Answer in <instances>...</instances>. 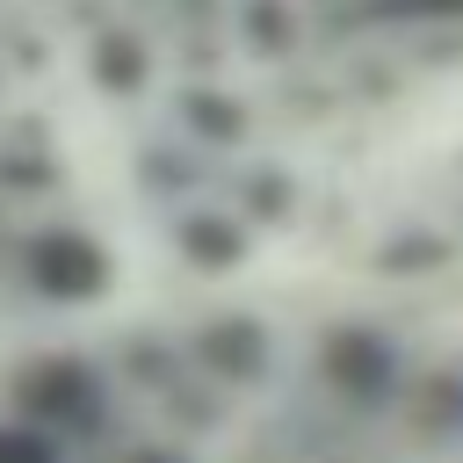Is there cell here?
<instances>
[{
	"instance_id": "6da1fadb",
	"label": "cell",
	"mask_w": 463,
	"mask_h": 463,
	"mask_svg": "<svg viewBox=\"0 0 463 463\" xmlns=\"http://www.w3.org/2000/svg\"><path fill=\"white\" fill-rule=\"evenodd\" d=\"M14 412L51 427L58 441H101L109 427V383L87 354H29L14 369Z\"/></svg>"
},
{
	"instance_id": "7a4b0ae2",
	"label": "cell",
	"mask_w": 463,
	"mask_h": 463,
	"mask_svg": "<svg viewBox=\"0 0 463 463\" xmlns=\"http://www.w3.org/2000/svg\"><path fill=\"white\" fill-rule=\"evenodd\" d=\"M318 376L347 405H391L405 391V362H398V347L376 326H333L318 340Z\"/></svg>"
},
{
	"instance_id": "3957f363",
	"label": "cell",
	"mask_w": 463,
	"mask_h": 463,
	"mask_svg": "<svg viewBox=\"0 0 463 463\" xmlns=\"http://www.w3.org/2000/svg\"><path fill=\"white\" fill-rule=\"evenodd\" d=\"M29 282H36L51 304H87V297H101L109 260H101V246L80 239V232H36V239H29Z\"/></svg>"
},
{
	"instance_id": "277c9868",
	"label": "cell",
	"mask_w": 463,
	"mask_h": 463,
	"mask_svg": "<svg viewBox=\"0 0 463 463\" xmlns=\"http://www.w3.org/2000/svg\"><path fill=\"white\" fill-rule=\"evenodd\" d=\"M195 362L217 383H260L268 376V333L253 318H217V326L195 333Z\"/></svg>"
},
{
	"instance_id": "5b68a950",
	"label": "cell",
	"mask_w": 463,
	"mask_h": 463,
	"mask_svg": "<svg viewBox=\"0 0 463 463\" xmlns=\"http://www.w3.org/2000/svg\"><path fill=\"white\" fill-rule=\"evenodd\" d=\"M0 463H65V441L36 420H0Z\"/></svg>"
},
{
	"instance_id": "8992f818",
	"label": "cell",
	"mask_w": 463,
	"mask_h": 463,
	"mask_svg": "<svg viewBox=\"0 0 463 463\" xmlns=\"http://www.w3.org/2000/svg\"><path fill=\"white\" fill-rule=\"evenodd\" d=\"M101 463H188V456H174V449H152V441H130V449L101 456Z\"/></svg>"
}]
</instances>
